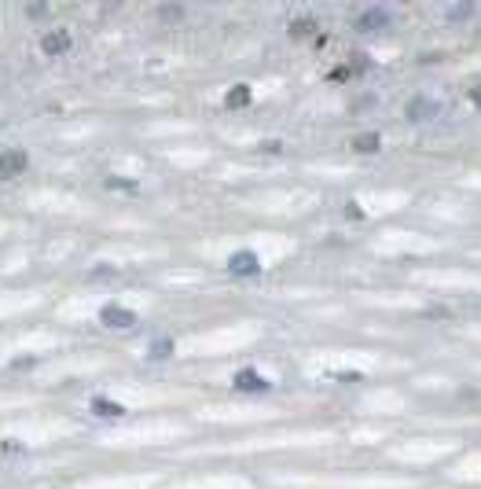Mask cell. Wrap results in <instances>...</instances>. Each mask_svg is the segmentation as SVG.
Here are the masks:
<instances>
[{
  "label": "cell",
  "mask_w": 481,
  "mask_h": 489,
  "mask_svg": "<svg viewBox=\"0 0 481 489\" xmlns=\"http://www.w3.org/2000/svg\"><path fill=\"white\" fill-rule=\"evenodd\" d=\"M30 166V155L23 147H8V151H0V180H12V177H23Z\"/></svg>",
  "instance_id": "cell-1"
},
{
  "label": "cell",
  "mask_w": 481,
  "mask_h": 489,
  "mask_svg": "<svg viewBox=\"0 0 481 489\" xmlns=\"http://www.w3.org/2000/svg\"><path fill=\"white\" fill-rule=\"evenodd\" d=\"M63 52H70V34L67 30H48V34L41 37V56L56 59V56H63Z\"/></svg>",
  "instance_id": "cell-2"
},
{
  "label": "cell",
  "mask_w": 481,
  "mask_h": 489,
  "mask_svg": "<svg viewBox=\"0 0 481 489\" xmlns=\"http://www.w3.org/2000/svg\"><path fill=\"white\" fill-rule=\"evenodd\" d=\"M100 320H103L107 327H133V324H136V313L125 309V305H103Z\"/></svg>",
  "instance_id": "cell-3"
},
{
  "label": "cell",
  "mask_w": 481,
  "mask_h": 489,
  "mask_svg": "<svg viewBox=\"0 0 481 489\" xmlns=\"http://www.w3.org/2000/svg\"><path fill=\"white\" fill-rule=\"evenodd\" d=\"M228 269L239 272V276H254V272H261V261H258V254L239 250V254H232V258H228Z\"/></svg>",
  "instance_id": "cell-4"
},
{
  "label": "cell",
  "mask_w": 481,
  "mask_h": 489,
  "mask_svg": "<svg viewBox=\"0 0 481 489\" xmlns=\"http://www.w3.org/2000/svg\"><path fill=\"white\" fill-rule=\"evenodd\" d=\"M235 387L239 390H254V394H261V390H269V379H261L258 371H239V376H235Z\"/></svg>",
  "instance_id": "cell-5"
},
{
  "label": "cell",
  "mask_w": 481,
  "mask_h": 489,
  "mask_svg": "<svg viewBox=\"0 0 481 489\" xmlns=\"http://www.w3.org/2000/svg\"><path fill=\"white\" fill-rule=\"evenodd\" d=\"M386 23H390V12H386V8H371V12H364V15L357 19L360 30H382Z\"/></svg>",
  "instance_id": "cell-6"
},
{
  "label": "cell",
  "mask_w": 481,
  "mask_h": 489,
  "mask_svg": "<svg viewBox=\"0 0 481 489\" xmlns=\"http://www.w3.org/2000/svg\"><path fill=\"white\" fill-rule=\"evenodd\" d=\"M404 114H408L412 122H423V118H430V114H434V103L426 100V96H415V100L408 103V111H404Z\"/></svg>",
  "instance_id": "cell-7"
},
{
  "label": "cell",
  "mask_w": 481,
  "mask_h": 489,
  "mask_svg": "<svg viewBox=\"0 0 481 489\" xmlns=\"http://www.w3.org/2000/svg\"><path fill=\"white\" fill-rule=\"evenodd\" d=\"M224 103H228V107H247V103H250V89H247V85H232V92L224 96Z\"/></svg>",
  "instance_id": "cell-8"
},
{
  "label": "cell",
  "mask_w": 481,
  "mask_h": 489,
  "mask_svg": "<svg viewBox=\"0 0 481 489\" xmlns=\"http://www.w3.org/2000/svg\"><path fill=\"white\" fill-rule=\"evenodd\" d=\"M92 412H100V416L107 420H114V416H122V405H114V401H107V398H92Z\"/></svg>",
  "instance_id": "cell-9"
},
{
  "label": "cell",
  "mask_w": 481,
  "mask_h": 489,
  "mask_svg": "<svg viewBox=\"0 0 481 489\" xmlns=\"http://www.w3.org/2000/svg\"><path fill=\"white\" fill-rule=\"evenodd\" d=\"M379 133H364V136H357V140H353V147H357V151H364V155H375L379 151Z\"/></svg>",
  "instance_id": "cell-10"
},
{
  "label": "cell",
  "mask_w": 481,
  "mask_h": 489,
  "mask_svg": "<svg viewBox=\"0 0 481 489\" xmlns=\"http://www.w3.org/2000/svg\"><path fill=\"white\" fill-rule=\"evenodd\" d=\"M169 349H173V343H169V338H158V343H151V357H169Z\"/></svg>",
  "instance_id": "cell-11"
},
{
  "label": "cell",
  "mask_w": 481,
  "mask_h": 489,
  "mask_svg": "<svg viewBox=\"0 0 481 489\" xmlns=\"http://www.w3.org/2000/svg\"><path fill=\"white\" fill-rule=\"evenodd\" d=\"M291 34H294V37H302V34H313V19H298V23L291 26Z\"/></svg>",
  "instance_id": "cell-12"
},
{
  "label": "cell",
  "mask_w": 481,
  "mask_h": 489,
  "mask_svg": "<svg viewBox=\"0 0 481 489\" xmlns=\"http://www.w3.org/2000/svg\"><path fill=\"white\" fill-rule=\"evenodd\" d=\"M467 15H470L467 4H459V8H452V12H448V19H467Z\"/></svg>",
  "instance_id": "cell-13"
},
{
  "label": "cell",
  "mask_w": 481,
  "mask_h": 489,
  "mask_svg": "<svg viewBox=\"0 0 481 489\" xmlns=\"http://www.w3.org/2000/svg\"><path fill=\"white\" fill-rule=\"evenodd\" d=\"M470 100H474L478 107H481V89H474V92H470Z\"/></svg>",
  "instance_id": "cell-14"
}]
</instances>
